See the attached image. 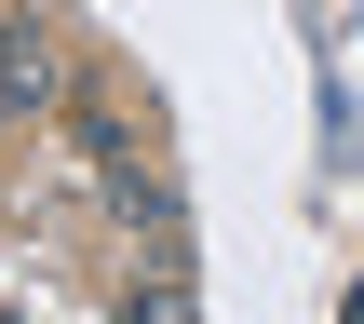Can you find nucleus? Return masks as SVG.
Here are the masks:
<instances>
[{
    "instance_id": "nucleus-1",
    "label": "nucleus",
    "mask_w": 364,
    "mask_h": 324,
    "mask_svg": "<svg viewBox=\"0 0 364 324\" xmlns=\"http://www.w3.org/2000/svg\"><path fill=\"white\" fill-rule=\"evenodd\" d=\"M41 95H54V54L27 27H0V108H41Z\"/></svg>"
}]
</instances>
